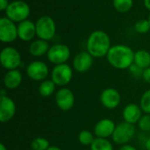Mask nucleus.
Here are the masks:
<instances>
[{
	"instance_id": "1",
	"label": "nucleus",
	"mask_w": 150,
	"mask_h": 150,
	"mask_svg": "<svg viewBox=\"0 0 150 150\" xmlns=\"http://www.w3.org/2000/svg\"><path fill=\"white\" fill-rule=\"evenodd\" d=\"M134 50L123 44L112 46L107 55V61L111 66L117 69H127L134 63Z\"/></svg>"
},
{
	"instance_id": "2",
	"label": "nucleus",
	"mask_w": 150,
	"mask_h": 150,
	"mask_svg": "<svg viewBox=\"0 0 150 150\" xmlns=\"http://www.w3.org/2000/svg\"><path fill=\"white\" fill-rule=\"evenodd\" d=\"M111 47L109 35L102 30L92 32L86 41V51H88L94 58H103L106 56Z\"/></svg>"
},
{
	"instance_id": "3",
	"label": "nucleus",
	"mask_w": 150,
	"mask_h": 150,
	"mask_svg": "<svg viewBox=\"0 0 150 150\" xmlns=\"http://www.w3.org/2000/svg\"><path fill=\"white\" fill-rule=\"evenodd\" d=\"M29 4L22 0H16L11 2L5 10V17L10 18L14 23H20L25 19H28L30 15Z\"/></svg>"
},
{
	"instance_id": "4",
	"label": "nucleus",
	"mask_w": 150,
	"mask_h": 150,
	"mask_svg": "<svg viewBox=\"0 0 150 150\" xmlns=\"http://www.w3.org/2000/svg\"><path fill=\"white\" fill-rule=\"evenodd\" d=\"M36 36L44 40H52L56 33V25L54 20L49 16H42L39 18L35 23Z\"/></svg>"
},
{
	"instance_id": "5",
	"label": "nucleus",
	"mask_w": 150,
	"mask_h": 150,
	"mask_svg": "<svg viewBox=\"0 0 150 150\" xmlns=\"http://www.w3.org/2000/svg\"><path fill=\"white\" fill-rule=\"evenodd\" d=\"M136 132L135 127L133 124L127 123L126 121L120 122L116 125L114 133L112 136V141L117 145H125L127 144L134 136Z\"/></svg>"
},
{
	"instance_id": "6",
	"label": "nucleus",
	"mask_w": 150,
	"mask_h": 150,
	"mask_svg": "<svg viewBox=\"0 0 150 150\" xmlns=\"http://www.w3.org/2000/svg\"><path fill=\"white\" fill-rule=\"evenodd\" d=\"M73 77V69L67 64H59L55 65L51 72V80L56 84V86L64 87L68 85Z\"/></svg>"
},
{
	"instance_id": "7",
	"label": "nucleus",
	"mask_w": 150,
	"mask_h": 150,
	"mask_svg": "<svg viewBox=\"0 0 150 150\" xmlns=\"http://www.w3.org/2000/svg\"><path fill=\"white\" fill-rule=\"evenodd\" d=\"M0 62L3 68L7 70L18 69L21 64V55L16 48L6 47L0 53Z\"/></svg>"
},
{
	"instance_id": "8",
	"label": "nucleus",
	"mask_w": 150,
	"mask_h": 150,
	"mask_svg": "<svg viewBox=\"0 0 150 150\" xmlns=\"http://www.w3.org/2000/svg\"><path fill=\"white\" fill-rule=\"evenodd\" d=\"M70 54L69 47L65 44L60 43L50 47L47 54V57L51 63L59 65L66 63L70 57Z\"/></svg>"
},
{
	"instance_id": "9",
	"label": "nucleus",
	"mask_w": 150,
	"mask_h": 150,
	"mask_svg": "<svg viewBox=\"0 0 150 150\" xmlns=\"http://www.w3.org/2000/svg\"><path fill=\"white\" fill-rule=\"evenodd\" d=\"M18 37V25L7 17L0 18V40L3 43H11Z\"/></svg>"
},
{
	"instance_id": "10",
	"label": "nucleus",
	"mask_w": 150,
	"mask_h": 150,
	"mask_svg": "<svg viewBox=\"0 0 150 150\" xmlns=\"http://www.w3.org/2000/svg\"><path fill=\"white\" fill-rule=\"evenodd\" d=\"M25 72L30 79L36 82H42L47 79L49 69L44 62L33 61L27 65Z\"/></svg>"
},
{
	"instance_id": "11",
	"label": "nucleus",
	"mask_w": 150,
	"mask_h": 150,
	"mask_svg": "<svg viewBox=\"0 0 150 150\" xmlns=\"http://www.w3.org/2000/svg\"><path fill=\"white\" fill-rule=\"evenodd\" d=\"M55 103L58 108L63 112L71 110L75 104V95L73 91L66 87L61 88L55 94Z\"/></svg>"
},
{
	"instance_id": "12",
	"label": "nucleus",
	"mask_w": 150,
	"mask_h": 150,
	"mask_svg": "<svg viewBox=\"0 0 150 150\" xmlns=\"http://www.w3.org/2000/svg\"><path fill=\"white\" fill-rule=\"evenodd\" d=\"M100 102L109 110L116 109L121 102L120 93L114 88H106L100 94Z\"/></svg>"
},
{
	"instance_id": "13",
	"label": "nucleus",
	"mask_w": 150,
	"mask_h": 150,
	"mask_svg": "<svg viewBox=\"0 0 150 150\" xmlns=\"http://www.w3.org/2000/svg\"><path fill=\"white\" fill-rule=\"evenodd\" d=\"M16 113L15 102L8 96L0 97V122L10 121Z\"/></svg>"
},
{
	"instance_id": "14",
	"label": "nucleus",
	"mask_w": 150,
	"mask_h": 150,
	"mask_svg": "<svg viewBox=\"0 0 150 150\" xmlns=\"http://www.w3.org/2000/svg\"><path fill=\"white\" fill-rule=\"evenodd\" d=\"M93 59L94 57L88 51H82L74 57L73 68L78 73H84L91 68Z\"/></svg>"
},
{
	"instance_id": "15",
	"label": "nucleus",
	"mask_w": 150,
	"mask_h": 150,
	"mask_svg": "<svg viewBox=\"0 0 150 150\" xmlns=\"http://www.w3.org/2000/svg\"><path fill=\"white\" fill-rule=\"evenodd\" d=\"M115 127L116 125L113 120L110 119H103L95 125L94 134L98 138L108 139L109 137L112 136Z\"/></svg>"
},
{
	"instance_id": "16",
	"label": "nucleus",
	"mask_w": 150,
	"mask_h": 150,
	"mask_svg": "<svg viewBox=\"0 0 150 150\" xmlns=\"http://www.w3.org/2000/svg\"><path fill=\"white\" fill-rule=\"evenodd\" d=\"M36 34V26L35 24L29 20L25 19L18 25V37L23 41H30L34 39Z\"/></svg>"
},
{
	"instance_id": "17",
	"label": "nucleus",
	"mask_w": 150,
	"mask_h": 150,
	"mask_svg": "<svg viewBox=\"0 0 150 150\" xmlns=\"http://www.w3.org/2000/svg\"><path fill=\"white\" fill-rule=\"evenodd\" d=\"M122 117L124 121L135 125L142 117V110L141 106L136 104H129L124 107L122 111Z\"/></svg>"
},
{
	"instance_id": "18",
	"label": "nucleus",
	"mask_w": 150,
	"mask_h": 150,
	"mask_svg": "<svg viewBox=\"0 0 150 150\" xmlns=\"http://www.w3.org/2000/svg\"><path fill=\"white\" fill-rule=\"evenodd\" d=\"M23 76L18 69H11L8 70L4 76L3 83L6 89L8 90H15L18 88L22 83Z\"/></svg>"
},
{
	"instance_id": "19",
	"label": "nucleus",
	"mask_w": 150,
	"mask_h": 150,
	"mask_svg": "<svg viewBox=\"0 0 150 150\" xmlns=\"http://www.w3.org/2000/svg\"><path fill=\"white\" fill-rule=\"evenodd\" d=\"M50 47L47 40L38 39L33 40L29 46V53L34 57H40L47 54Z\"/></svg>"
},
{
	"instance_id": "20",
	"label": "nucleus",
	"mask_w": 150,
	"mask_h": 150,
	"mask_svg": "<svg viewBox=\"0 0 150 150\" xmlns=\"http://www.w3.org/2000/svg\"><path fill=\"white\" fill-rule=\"evenodd\" d=\"M134 63L142 69L150 67V53L147 50L141 49L134 53Z\"/></svg>"
},
{
	"instance_id": "21",
	"label": "nucleus",
	"mask_w": 150,
	"mask_h": 150,
	"mask_svg": "<svg viewBox=\"0 0 150 150\" xmlns=\"http://www.w3.org/2000/svg\"><path fill=\"white\" fill-rule=\"evenodd\" d=\"M56 84L50 79H46L42 82H40L39 86V93L41 97L48 98L52 96L55 91Z\"/></svg>"
},
{
	"instance_id": "22",
	"label": "nucleus",
	"mask_w": 150,
	"mask_h": 150,
	"mask_svg": "<svg viewBox=\"0 0 150 150\" xmlns=\"http://www.w3.org/2000/svg\"><path fill=\"white\" fill-rule=\"evenodd\" d=\"M90 147L91 150H113V146L110 141L98 137H96L93 143Z\"/></svg>"
},
{
	"instance_id": "23",
	"label": "nucleus",
	"mask_w": 150,
	"mask_h": 150,
	"mask_svg": "<svg viewBox=\"0 0 150 150\" xmlns=\"http://www.w3.org/2000/svg\"><path fill=\"white\" fill-rule=\"evenodd\" d=\"M112 4L117 11L120 13H125L129 11L133 8L134 0H113Z\"/></svg>"
},
{
	"instance_id": "24",
	"label": "nucleus",
	"mask_w": 150,
	"mask_h": 150,
	"mask_svg": "<svg viewBox=\"0 0 150 150\" xmlns=\"http://www.w3.org/2000/svg\"><path fill=\"white\" fill-rule=\"evenodd\" d=\"M95 139L94 134L89 130H83L78 134V141L83 146H91Z\"/></svg>"
},
{
	"instance_id": "25",
	"label": "nucleus",
	"mask_w": 150,
	"mask_h": 150,
	"mask_svg": "<svg viewBox=\"0 0 150 150\" xmlns=\"http://www.w3.org/2000/svg\"><path fill=\"white\" fill-rule=\"evenodd\" d=\"M50 147L49 142L42 137H37L33 139L31 142L32 150H47Z\"/></svg>"
},
{
	"instance_id": "26",
	"label": "nucleus",
	"mask_w": 150,
	"mask_h": 150,
	"mask_svg": "<svg viewBox=\"0 0 150 150\" xmlns=\"http://www.w3.org/2000/svg\"><path fill=\"white\" fill-rule=\"evenodd\" d=\"M142 110L147 114H150V90L146 91L141 97L140 105Z\"/></svg>"
},
{
	"instance_id": "27",
	"label": "nucleus",
	"mask_w": 150,
	"mask_h": 150,
	"mask_svg": "<svg viewBox=\"0 0 150 150\" xmlns=\"http://www.w3.org/2000/svg\"><path fill=\"white\" fill-rule=\"evenodd\" d=\"M134 30L138 33L143 34L148 33L150 30V23L149 19L142 18L135 22L134 24Z\"/></svg>"
},
{
	"instance_id": "28",
	"label": "nucleus",
	"mask_w": 150,
	"mask_h": 150,
	"mask_svg": "<svg viewBox=\"0 0 150 150\" xmlns=\"http://www.w3.org/2000/svg\"><path fill=\"white\" fill-rule=\"evenodd\" d=\"M138 127L142 132H149L150 131V114L145 113L142 115L139 122L137 123Z\"/></svg>"
},
{
	"instance_id": "29",
	"label": "nucleus",
	"mask_w": 150,
	"mask_h": 150,
	"mask_svg": "<svg viewBox=\"0 0 150 150\" xmlns=\"http://www.w3.org/2000/svg\"><path fill=\"white\" fill-rule=\"evenodd\" d=\"M128 69H129L130 73H131L134 77H142V73H143V70H144V69H141L140 67H138V66H137L136 64H134V63H133V64L130 66V68H129Z\"/></svg>"
},
{
	"instance_id": "30",
	"label": "nucleus",
	"mask_w": 150,
	"mask_h": 150,
	"mask_svg": "<svg viewBox=\"0 0 150 150\" xmlns=\"http://www.w3.org/2000/svg\"><path fill=\"white\" fill-rule=\"evenodd\" d=\"M142 79L144 80L145 83H149L150 84V67L149 68H147L143 70V73H142Z\"/></svg>"
},
{
	"instance_id": "31",
	"label": "nucleus",
	"mask_w": 150,
	"mask_h": 150,
	"mask_svg": "<svg viewBox=\"0 0 150 150\" xmlns=\"http://www.w3.org/2000/svg\"><path fill=\"white\" fill-rule=\"evenodd\" d=\"M9 1L8 0H0V11H5V10L7 9L8 5H9Z\"/></svg>"
},
{
	"instance_id": "32",
	"label": "nucleus",
	"mask_w": 150,
	"mask_h": 150,
	"mask_svg": "<svg viewBox=\"0 0 150 150\" xmlns=\"http://www.w3.org/2000/svg\"><path fill=\"white\" fill-rule=\"evenodd\" d=\"M120 150H137L135 147L132 146V145H129V144H125V145H122L120 147Z\"/></svg>"
},
{
	"instance_id": "33",
	"label": "nucleus",
	"mask_w": 150,
	"mask_h": 150,
	"mask_svg": "<svg viewBox=\"0 0 150 150\" xmlns=\"http://www.w3.org/2000/svg\"><path fill=\"white\" fill-rule=\"evenodd\" d=\"M143 4H144V6L147 10L150 11V0H144L143 1Z\"/></svg>"
},
{
	"instance_id": "34",
	"label": "nucleus",
	"mask_w": 150,
	"mask_h": 150,
	"mask_svg": "<svg viewBox=\"0 0 150 150\" xmlns=\"http://www.w3.org/2000/svg\"><path fill=\"white\" fill-rule=\"evenodd\" d=\"M47 150H62V149H60L59 147H56V146H50Z\"/></svg>"
},
{
	"instance_id": "35",
	"label": "nucleus",
	"mask_w": 150,
	"mask_h": 150,
	"mask_svg": "<svg viewBox=\"0 0 150 150\" xmlns=\"http://www.w3.org/2000/svg\"><path fill=\"white\" fill-rule=\"evenodd\" d=\"M145 147L147 150H150V138H149L146 142V144H145Z\"/></svg>"
},
{
	"instance_id": "36",
	"label": "nucleus",
	"mask_w": 150,
	"mask_h": 150,
	"mask_svg": "<svg viewBox=\"0 0 150 150\" xmlns=\"http://www.w3.org/2000/svg\"><path fill=\"white\" fill-rule=\"evenodd\" d=\"M0 150H7L6 147H5L3 143H1V144H0Z\"/></svg>"
},
{
	"instance_id": "37",
	"label": "nucleus",
	"mask_w": 150,
	"mask_h": 150,
	"mask_svg": "<svg viewBox=\"0 0 150 150\" xmlns=\"http://www.w3.org/2000/svg\"><path fill=\"white\" fill-rule=\"evenodd\" d=\"M148 19H149V23H150V15H149V18H148Z\"/></svg>"
}]
</instances>
